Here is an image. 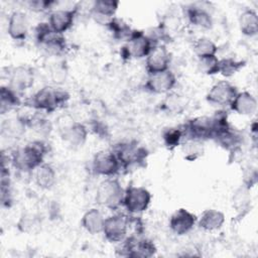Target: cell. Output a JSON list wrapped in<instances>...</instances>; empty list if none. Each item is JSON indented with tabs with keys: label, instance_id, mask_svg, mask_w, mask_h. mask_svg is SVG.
Here are the masks:
<instances>
[{
	"label": "cell",
	"instance_id": "cell-1",
	"mask_svg": "<svg viewBox=\"0 0 258 258\" xmlns=\"http://www.w3.org/2000/svg\"><path fill=\"white\" fill-rule=\"evenodd\" d=\"M46 152L47 147L44 142L40 140L31 141L12 153V164L22 172L33 171L43 163Z\"/></svg>",
	"mask_w": 258,
	"mask_h": 258
},
{
	"label": "cell",
	"instance_id": "cell-2",
	"mask_svg": "<svg viewBox=\"0 0 258 258\" xmlns=\"http://www.w3.org/2000/svg\"><path fill=\"white\" fill-rule=\"evenodd\" d=\"M69 100V94L52 87H43L28 98L24 105L35 111L53 112Z\"/></svg>",
	"mask_w": 258,
	"mask_h": 258
},
{
	"label": "cell",
	"instance_id": "cell-3",
	"mask_svg": "<svg viewBox=\"0 0 258 258\" xmlns=\"http://www.w3.org/2000/svg\"><path fill=\"white\" fill-rule=\"evenodd\" d=\"M125 188L116 178H106L100 182L96 191V203L109 210H117L123 205Z\"/></svg>",
	"mask_w": 258,
	"mask_h": 258
},
{
	"label": "cell",
	"instance_id": "cell-4",
	"mask_svg": "<svg viewBox=\"0 0 258 258\" xmlns=\"http://www.w3.org/2000/svg\"><path fill=\"white\" fill-rule=\"evenodd\" d=\"M156 253L154 243L146 238H138L135 236L126 237L119 242L116 248V255L122 257H142L148 258Z\"/></svg>",
	"mask_w": 258,
	"mask_h": 258
},
{
	"label": "cell",
	"instance_id": "cell-5",
	"mask_svg": "<svg viewBox=\"0 0 258 258\" xmlns=\"http://www.w3.org/2000/svg\"><path fill=\"white\" fill-rule=\"evenodd\" d=\"M35 39L40 47L52 55H58L67 48L64 36L54 32L48 23L41 22L35 27Z\"/></svg>",
	"mask_w": 258,
	"mask_h": 258
},
{
	"label": "cell",
	"instance_id": "cell-6",
	"mask_svg": "<svg viewBox=\"0 0 258 258\" xmlns=\"http://www.w3.org/2000/svg\"><path fill=\"white\" fill-rule=\"evenodd\" d=\"M155 45L157 44L153 42L152 37L142 31L132 30L125 45L122 47V55L129 59H140L146 57Z\"/></svg>",
	"mask_w": 258,
	"mask_h": 258
},
{
	"label": "cell",
	"instance_id": "cell-7",
	"mask_svg": "<svg viewBox=\"0 0 258 258\" xmlns=\"http://www.w3.org/2000/svg\"><path fill=\"white\" fill-rule=\"evenodd\" d=\"M151 202V194L144 186L129 185L125 188L123 205L130 214H140L147 210Z\"/></svg>",
	"mask_w": 258,
	"mask_h": 258
},
{
	"label": "cell",
	"instance_id": "cell-8",
	"mask_svg": "<svg viewBox=\"0 0 258 258\" xmlns=\"http://www.w3.org/2000/svg\"><path fill=\"white\" fill-rule=\"evenodd\" d=\"M118 158L120 165L124 168L139 164L144 161L147 156V151L135 141L122 142L118 144L113 151Z\"/></svg>",
	"mask_w": 258,
	"mask_h": 258
},
{
	"label": "cell",
	"instance_id": "cell-9",
	"mask_svg": "<svg viewBox=\"0 0 258 258\" xmlns=\"http://www.w3.org/2000/svg\"><path fill=\"white\" fill-rule=\"evenodd\" d=\"M183 136L186 135L187 139L203 141L213 139L214 126L212 118L209 116H200L188 120L182 128Z\"/></svg>",
	"mask_w": 258,
	"mask_h": 258
},
{
	"label": "cell",
	"instance_id": "cell-10",
	"mask_svg": "<svg viewBox=\"0 0 258 258\" xmlns=\"http://www.w3.org/2000/svg\"><path fill=\"white\" fill-rule=\"evenodd\" d=\"M129 229V219L121 214H116L105 218L102 233L106 240L111 243H119L127 237Z\"/></svg>",
	"mask_w": 258,
	"mask_h": 258
},
{
	"label": "cell",
	"instance_id": "cell-11",
	"mask_svg": "<svg viewBox=\"0 0 258 258\" xmlns=\"http://www.w3.org/2000/svg\"><path fill=\"white\" fill-rule=\"evenodd\" d=\"M238 93L237 87L228 81H219L208 92L206 100L213 106H230Z\"/></svg>",
	"mask_w": 258,
	"mask_h": 258
},
{
	"label": "cell",
	"instance_id": "cell-12",
	"mask_svg": "<svg viewBox=\"0 0 258 258\" xmlns=\"http://www.w3.org/2000/svg\"><path fill=\"white\" fill-rule=\"evenodd\" d=\"M121 168L120 162L113 151H98L92 159V170L97 175L113 176Z\"/></svg>",
	"mask_w": 258,
	"mask_h": 258
},
{
	"label": "cell",
	"instance_id": "cell-13",
	"mask_svg": "<svg viewBox=\"0 0 258 258\" xmlns=\"http://www.w3.org/2000/svg\"><path fill=\"white\" fill-rule=\"evenodd\" d=\"M60 138L73 147H80L85 144L88 138L87 127L81 122L69 120L59 126Z\"/></svg>",
	"mask_w": 258,
	"mask_h": 258
},
{
	"label": "cell",
	"instance_id": "cell-14",
	"mask_svg": "<svg viewBox=\"0 0 258 258\" xmlns=\"http://www.w3.org/2000/svg\"><path fill=\"white\" fill-rule=\"evenodd\" d=\"M171 62V54L168 49L162 45H155L145 59V67L148 75L160 73L169 70Z\"/></svg>",
	"mask_w": 258,
	"mask_h": 258
},
{
	"label": "cell",
	"instance_id": "cell-15",
	"mask_svg": "<svg viewBox=\"0 0 258 258\" xmlns=\"http://www.w3.org/2000/svg\"><path fill=\"white\" fill-rule=\"evenodd\" d=\"M176 84V77L170 71L148 75L145 89L153 94H168Z\"/></svg>",
	"mask_w": 258,
	"mask_h": 258
},
{
	"label": "cell",
	"instance_id": "cell-16",
	"mask_svg": "<svg viewBox=\"0 0 258 258\" xmlns=\"http://www.w3.org/2000/svg\"><path fill=\"white\" fill-rule=\"evenodd\" d=\"M198 217L186 209L176 210L169 218V228L177 236H182L190 232L196 226Z\"/></svg>",
	"mask_w": 258,
	"mask_h": 258
},
{
	"label": "cell",
	"instance_id": "cell-17",
	"mask_svg": "<svg viewBox=\"0 0 258 258\" xmlns=\"http://www.w3.org/2000/svg\"><path fill=\"white\" fill-rule=\"evenodd\" d=\"M34 84L33 69L28 66H17L9 73V87L20 93L30 89Z\"/></svg>",
	"mask_w": 258,
	"mask_h": 258
},
{
	"label": "cell",
	"instance_id": "cell-18",
	"mask_svg": "<svg viewBox=\"0 0 258 258\" xmlns=\"http://www.w3.org/2000/svg\"><path fill=\"white\" fill-rule=\"evenodd\" d=\"M76 14H77L76 8L75 9H56L50 12L47 23L54 32L63 34V32H66L73 26Z\"/></svg>",
	"mask_w": 258,
	"mask_h": 258
},
{
	"label": "cell",
	"instance_id": "cell-19",
	"mask_svg": "<svg viewBox=\"0 0 258 258\" xmlns=\"http://www.w3.org/2000/svg\"><path fill=\"white\" fill-rule=\"evenodd\" d=\"M7 32L14 40H24L28 34V19L24 12L13 11L8 19Z\"/></svg>",
	"mask_w": 258,
	"mask_h": 258
},
{
	"label": "cell",
	"instance_id": "cell-20",
	"mask_svg": "<svg viewBox=\"0 0 258 258\" xmlns=\"http://www.w3.org/2000/svg\"><path fill=\"white\" fill-rule=\"evenodd\" d=\"M229 107L233 112L239 115L251 116L256 113L258 104L254 95L248 91H243L237 93Z\"/></svg>",
	"mask_w": 258,
	"mask_h": 258
},
{
	"label": "cell",
	"instance_id": "cell-21",
	"mask_svg": "<svg viewBox=\"0 0 258 258\" xmlns=\"http://www.w3.org/2000/svg\"><path fill=\"white\" fill-rule=\"evenodd\" d=\"M225 223V215L216 209H207L198 218V226L207 232H213L221 229Z\"/></svg>",
	"mask_w": 258,
	"mask_h": 258
},
{
	"label": "cell",
	"instance_id": "cell-22",
	"mask_svg": "<svg viewBox=\"0 0 258 258\" xmlns=\"http://www.w3.org/2000/svg\"><path fill=\"white\" fill-rule=\"evenodd\" d=\"M185 16L190 24L194 26L210 29L213 26V18L209 11L203 7L190 5L185 8Z\"/></svg>",
	"mask_w": 258,
	"mask_h": 258
},
{
	"label": "cell",
	"instance_id": "cell-23",
	"mask_svg": "<svg viewBox=\"0 0 258 258\" xmlns=\"http://www.w3.org/2000/svg\"><path fill=\"white\" fill-rule=\"evenodd\" d=\"M33 178L36 185L42 189L51 188L56 180L54 168L48 163H41L33 171Z\"/></svg>",
	"mask_w": 258,
	"mask_h": 258
},
{
	"label": "cell",
	"instance_id": "cell-24",
	"mask_svg": "<svg viewBox=\"0 0 258 258\" xmlns=\"http://www.w3.org/2000/svg\"><path fill=\"white\" fill-rule=\"evenodd\" d=\"M81 223L83 228L88 233L95 235V234L102 233L104 223H105V218L98 209L92 208L83 215Z\"/></svg>",
	"mask_w": 258,
	"mask_h": 258
},
{
	"label": "cell",
	"instance_id": "cell-25",
	"mask_svg": "<svg viewBox=\"0 0 258 258\" xmlns=\"http://www.w3.org/2000/svg\"><path fill=\"white\" fill-rule=\"evenodd\" d=\"M119 6L118 1L113 0H98L93 2V7L91 13L100 19H105L107 24L115 15Z\"/></svg>",
	"mask_w": 258,
	"mask_h": 258
},
{
	"label": "cell",
	"instance_id": "cell-26",
	"mask_svg": "<svg viewBox=\"0 0 258 258\" xmlns=\"http://www.w3.org/2000/svg\"><path fill=\"white\" fill-rule=\"evenodd\" d=\"M239 27L246 36H255L258 33V15L254 9H245L239 16Z\"/></svg>",
	"mask_w": 258,
	"mask_h": 258
},
{
	"label": "cell",
	"instance_id": "cell-27",
	"mask_svg": "<svg viewBox=\"0 0 258 258\" xmlns=\"http://www.w3.org/2000/svg\"><path fill=\"white\" fill-rule=\"evenodd\" d=\"M21 105V100L18 93L9 86H2L0 90V113L2 115L18 108Z\"/></svg>",
	"mask_w": 258,
	"mask_h": 258
},
{
	"label": "cell",
	"instance_id": "cell-28",
	"mask_svg": "<svg viewBox=\"0 0 258 258\" xmlns=\"http://www.w3.org/2000/svg\"><path fill=\"white\" fill-rule=\"evenodd\" d=\"M26 124L23 120L16 116L15 118H10L2 122L1 132L7 138H19L25 131Z\"/></svg>",
	"mask_w": 258,
	"mask_h": 258
},
{
	"label": "cell",
	"instance_id": "cell-29",
	"mask_svg": "<svg viewBox=\"0 0 258 258\" xmlns=\"http://www.w3.org/2000/svg\"><path fill=\"white\" fill-rule=\"evenodd\" d=\"M247 186L242 185L239 187L233 196V208L239 213L242 217L248 213L251 208V196L249 194Z\"/></svg>",
	"mask_w": 258,
	"mask_h": 258
},
{
	"label": "cell",
	"instance_id": "cell-30",
	"mask_svg": "<svg viewBox=\"0 0 258 258\" xmlns=\"http://www.w3.org/2000/svg\"><path fill=\"white\" fill-rule=\"evenodd\" d=\"M194 52L198 56V58L208 57L217 55L218 46L217 44L208 37H200L198 38L192 45Z\"/></svg>",
	"mask_w": 258,
	"mask_h": 258
},
{
	"label": "cell",
	"instance_id": "cell-31",
	"mask_svg": "<svg viewBox=\"0 0 258 258\" xmlns=\"http://www.w3.org/2000/svg\"><path fill=\"white\" fill-rule=\"evenodd\" d=\"M214 139L225 149H235L240 144V136L232 127L218 133Z\"/></svg>",
	"mask_w": 258,
	"mask_h": 258
},
{
	"label": "cell",
	"instance_id": "cell-32",
	"mask_svg": "<svg viewBox=\"0 0 258 258\" xmlns=\"http://www.w3.org/2000/svg\"><path fill=\"white\" fill-rule=\"evenodd\" d=\"M246 61L242 59H236L234 57H224L219 62V74L226 78H230L237 74L241 69L245 67Z\"/></svg>",
	"mask_w": 258,
	"mask_h": 258
},
{
	"label": "cell",
	"instance_id": "cell-33",
	"mask_svg": "<svg viewBox=\"0 0 258 258\" xmlns=\"http://www.w3.org/2000/svg\"><path fill=\"white\" fill-rule=\"evenodd\" d=\"M160 105L163 111L169 112L170 114H180L185 108V103L182 100L181 96L169 93Z\"/></svg>",
	"mask_w": 258,
	"mask_h": 258
},
{
	"label": "cell",
	"instance_id": "cell-34",
	"mask_svg": "<svg viewBox=\"0 0 258 258\" xmlns=\"http://www.w3.org/2000/svg\"><path fill=\"white\" fill-rule=\"evenodd\" d=\"M183 137V131L177 127H170L163 131L162 138L164 144L167 148L173 149L180 144V141Z\"/></svg>",
	"mask_w": 258,
	"mask_h": 258
},
{
	"label": "cell",
	"instance_id": "cell-35",
	"mask_svg": "<svg viewBox=\"0 0 258 258\" xmlns=\"http://www.w3.org/2000/svg\"><path fill=\"white\" fill-rule=\"evenodd\" d=\"M198 67L199 70L205 74V75H216L219 74V62L220 59L218 58L217 55L214 56H208V57H203V58H198Z\"/></svg>",
	"mask_w": 258,
	"mask_h": 258
},
{
	"label": "cell",
	"instance_id": "cell-36",
	"mask_svg": "<svg viewBox=\"0 0 258 258\" xmlns=\"http://www.w3.org/2000/svg\"><path fill=\"white\" fill-rule=\"evenodd\" d=\"M107 24L110 27V29L112 30V32L114 33V35L121 39L125 38L127 40L132 32L130 27L125 22H123L122 20L115 18V17H113Z\"/></svg>",
	"mask_w": 258,
	"mask_h": 258
},
{
	"label": "cell",
	"instance_id": "cell-37",
	"mask_svg": "<svg viewBox=\"0 0 258 258\" xmlns=\"http://www.w3.org/2000/svg\"><path fill=\"white\" fill-rule=\"evenodd\" d=\"M201 142L202 141L187 139V141L182 144V153L184 154L185 159L195 160L203 153Z\"/></svg>",
	"mask_w": 258,
	"mask_h": 258
},
{
	"label": "cell",
	"instance_id": "cell-38",
	"mask_svg": "<svg viewBox=\"0 0 258 258\" xmlns=\"http://www.w3.org/2000/svg\"><path fill=\"white\" fill-rule=\"evenodd\" d=\"M27 4L30 10L35 12H41L49 9L50 6L53 4V2L45 1V0H35V1H28Z\"/></svg>",
	"mask_w": 258,
	"mask_h": 258
}]
</instances>
